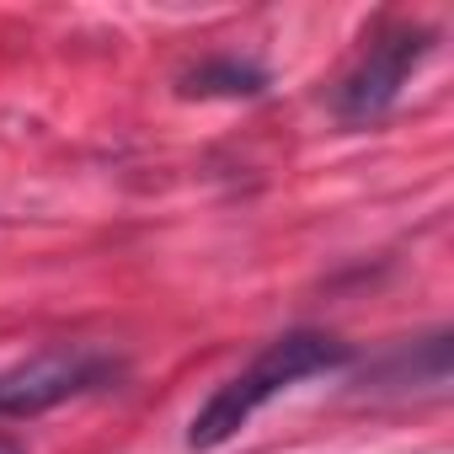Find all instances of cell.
I'll use <instances>...</instances> for the list:
<instances>
[{
  "mask_svg": "<svg viewBox=\"0 0 454 454\" xmlns=\"http://www.w3.org/2000/svg\"><path fill=\"white\" fill-rule=\"evenodd\" d=\"M433 54V33L427 27H385L369 38V49L358 54V65L337 81V97H332V113L348 123V129H364L374 118H385L401 97V86L411 81V70Z\"/></svg>",
  "mask_w": 454,
  "mask_h": 454,
  "instance_id": "obj_3",
  "label": "cell"
},
{
  "mask_svg": "<svg viewBox=\"0 0 454 454\" xmlns=\"http://www.w3.org/2000/svg\"><path fill=\"white\" fill-rule=\"evenodd\" d=\"M118 374H123V364L102 348H81V342L43 348L12 369H0V417H43L65 401L107 390Z\"/></svg>",
  "mask_w": 454,
  "mask_h": 454,
  "instance_id": "obj_2",
  "label": "cell"
},
{
  "mask_svg": "<svg viewBox=\"0 0 454 454\" xmlns=\"http://www.w3.org/2000/svg\"><path fill=\"white\" fill-rule=\"evenodd\" d=\"M0 454H27L22 443H12V438H0Z\"/></svg>",
  "mask_w": 454,
  "mask_h": 454,
  "instance_id": "obj_5",
  "label": "cell"
},
{
  "mask_svg": "<svg viewBox=\"0 0 454 454\" xmlns=\"http://www.w3.org/2000/svg\"><path fill=\"white\" fill-rule=\"evenodd\" d=\"M348 358H353L348 342H337L332 332L300 326V332L273 337L241 374H231V380H224V385L192 411V422H187V449H219V443H231L268 401H278L284 390H294V385H305V380H316V374L342 369Z\"/></svg>",
  "mask_w": 454,
  "mask_h": 454,
  "instance_id": "obj_1",
  "label": "cell"
},
{
  "mask_svg": "<svg viewBox=\"0 0 454 454\" xmlns=\"http://www.w3.org/2000/svg\"><path fill=\"white\" fill-rule=\"evenodd\" d=\"M182 91L187 97H262L268 91V70L252 65V59L224 54V59H203L198 70H187Z\"/></svg>",
  "mask_w": 454,
  "mask_h": 454,
  "instance_id": "obj_4",
  "label": "cell"
}]
</instances>
